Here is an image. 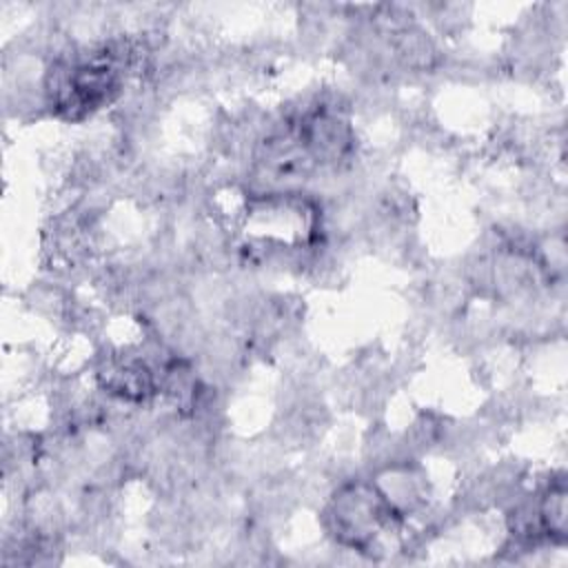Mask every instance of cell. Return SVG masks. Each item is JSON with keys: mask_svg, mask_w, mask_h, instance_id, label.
<instances>
[{"mask_svg": "<svg viewBox=\"0 0 568 568\" xmlns=\"http://www.w3.org/2000/svg\"><path fill=\"white\" fill-rule=\"evenodd\" d=\"M399 524L373 481L353 479L337 488L324 510V526L337 544L368 552L379 532Z\"/></svg>", "mask_w": 568, "mask_h": 568, "instance_id": "1", "label": "cell"}, {"mask_svg": "<svg viewBox=\"0 0 568 568\" xmlns=\"http://www.w3.org/2000/svg\"><path fill=\"white\" fill-rule=\"evenodd\" d=\"M382 499L388 504L395 517L404 519L422 510L428 501L426 473L413 459L390 462L377 470L373 479Z\"/></svg>", "mask_w": 568, "mask_h": 568, "instance_id": "2", "label": "cell"}, {"mask_svg": "<svg viewBox=\"0 0 568 568\" xmlns=\"http://www.w3.org/2000/svg\"><path fill=\"white\" fill-rule=\"evenodd\" d=\"M393 53L397 62L404 69L410 71H428L439 62V51L430 33L419 27L417 22H410L393 33Z\"/></svg>", "mask_w": 568, "mask_h": 568, "instance_id": "3", "label": "cell"}, {"mask_svg": "<svg viewBox=\"0 0 568 568\" xmlns=\"http://www.w3.org/2000/svg\"><path fill=\"white\" fill-rule=\"evenodd\" d=\"M568 493H566V479L564 475L550 479L546 488L537 495V517L544 532V539L550 544H564L566 541V528H568Z\"/></svg>", "mask_w": 568, "mask_h": 568, "instance_id": "4", "label": "cell"}]
</instances>
